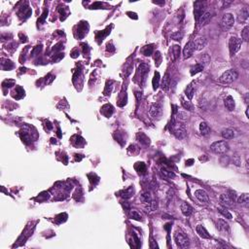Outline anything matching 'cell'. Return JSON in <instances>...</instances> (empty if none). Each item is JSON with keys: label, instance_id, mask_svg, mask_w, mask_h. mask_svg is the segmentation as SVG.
<instances>
[{"label": "cell", "instance_id": "7402d4cb", "mask_svg": "<svg viewBox=\"0 0 249 249\" xmlns=\"http://www.w3.org/2000/svg\"><path fill=\"white\" fill-rule=\"evenodd\" d=\"M204 69V66L203 65V64H200V63H196L194 66H192L191 69H190V73L192 76H194L198 73H199V72H202L203 70Z\"/></svg>", "mask_w": 249, "mask_h": 249}, {"label": "cell", "instance_id": "9a60e30c", "mask_svg": "<svg viewBox=\"0 0 249 249\" xmlns=\"http://www.w3.org/2000/svg\"><path fill=\"white\" fill-rule=\"evenodd\" d=\"M224 105L226 107L229 111H232L236 107V102H235V99L232 98V96L231 95H228L226 98L224 99Z\"/></svg>", "mask_w": 249, "mask_h": 249}, {"label": "cell", "instance_id": "ba28073f", "mask_svg": "<svg viewBox=\"0 0 249 249\" xmlns=\"http://www.w3.org/2000/svg\"><path fill=\"white\" fill-rule=\"evenodd\" d=\"M205 12V2L203 1H196L194 3V15L197 22H199V18Z\"/></svg>", "mask_w": 249, "mask_h": 249}, {"label": "cell", "instance_id": "5bb4252c", "mask_svg": "<svg viewBox=\"0 0 249 249\" xmlns=\"http://www.w3.org/2000/svg\"><path fill=\"white\" fill-rule=\"evenodd\" d=\"M211 17H212V14H211L209 11H205V12L204 13V15L202 16V17L199 18V20L198 22L199 23V26H206L207 23L210 22Z\"/></svg>", "mask_w": 249, "mask_h": 249}, {"label": "cell", "instance_id": "484cf974", "mask_svg": "<svg viewBox=\"0 0 249 249\" xmlns=\"http://www.w3.org/2000/svg\"><path fill=\"white\" fill-rule=\"evenodd\" d=\"M180 55V47L178 45H173L171 47V59L172 60H176Z\"/></svg>", "mask_w": 249, "mask_h": 249}, {"label": "cell", "instance_id": "9c48e42d", "mask_svg": "<svg viewBox=\"0 0 249 249\" xmlns=\"http://www.w3.org/2000/svg\"><path fill=\"white\" fill-rule=\"evenodd\" d=\"M194 52H195L194 43H193V41H189L183 49V59L187 60V59L191 58L193 54H194Z\"/></svg>", "mask_w": 249, "mask_h": 249}, {"label": "cell", "instance_id": "2e32d148", "mask_svg": "<svg viewBox=\"0 0 249 249\" xmlns=\"http://www.w3.org/2000/svg\"><path fill=\"white\" fill-rule=\"evenodd\" d=\"M248 16H249L248 9H247V8H242V9L240 10L239 13H238V16H237V22H240V23L245 22L248 20Z\"/></svg>", "mask_w": 249, "mask_h": 249}, {"label": "cell", "instance_id": "e0dca14e", "mask_svg": "<svg viewBox=\"0 0 249 249\" xmlns=\"http://www.w3.org/2000/svg\"><path fill=\"white\" fill-rule=\"evenodd\" d=\"M180 209H181V212L183 213V215L186 216V217H189V216L193 213V207L187 203H182L181 206H180Z\"/></svg>", "mask_w": 249, "mask_h": 249}, {"label": "cell", "instance_id": "3957f363", "mask_svg": "<svg viewBox=\"0 0 249 249\" xmlns=\"http://www.w3.org/2000/svg\"><path fill=\"white\" fill-rule=\"evenodd\" d=\"M174 242L179 248H187L190 246L189 237L181 232H176L174 234Z\"/></svg>", "mask_w": 249, "mask_h": 249}, {"label": "cell", "instance_id": "f546056e", "mask_svg": "<svg viewBox=\"0 0 249 249\" xmlns=\"http://www.w3.org/2000/svg\"><path fill=\"white\" fill-rule=\"evenodd\" d=\"M181 104L186 110H189V111L194 110V106H193V104L191 103V101L186 100L185 98H181Z\"/></svg>", "mask_w": 249, "mask_h": 249}, {"label": "cell", "instance_id": "83f0119b", "mask_svg": "<svg viewBox=\"0 0 249 249\" xmlns=\"http://www.w3.org/2000/svg\"><path fill=\"white\" fill-rule=\"evenodd\" d=\"M160 172H162V174L164 175V177L167 178V179H172L175 177V173L171 170H166L165 167H162L160 168Z\"/></svg>", "mask_w": 249, "mask_h": 249}, {"label": "cell", "instance_id": "ee69618b", "mask_svg": "<svg viewBox=\"0 0 249 249\" xmlns=\"http://www.w3.org/2000/svg\"><path fill=\"white\" fill-rule=\"evenodd\" d=\"M248 111H249V107H247V109H246V117H247V118H249V115H248Z\"/></svg>", "mask_w": 249, "mask_h": 249}, {"label": "cell", "instance_id": "52a82bcc", "mask_svg": "<svg viewBox=\"0 0 249 249\" xmlns=\"http://www.w3.org/2000/svg\"><path fill=\"white\" fill-rule=\"evenodd\" d=\"M149 114L150 116L155 119V120H160L163 117V107L160 103H153L151 104L149 108Z\"/></svg>", "mask_w": 249, "mask_h": 249}, {"label": "cell", "instance_id": "ab89813d", "mask_svg": "<svg viewBox=\"0 0 249 249\" xmlns=\"http://www.w3.org/2000/svg\"><path fill=\"white\" fill-rule=\"evenodd\" d=\"M227 195L234 200V202H236L237 199V193L235 191H232V190H229V192L227 193Z\"/></svg>", "mask_w": 249, "mask_h": 249}, {"label": "cell", "instance_id": "7a4b0ae2", "mask_svg": "<svg viewBox=\"0 0 249 249\" xmlns=\"http://www.w3.org/2000/svg\"><path fill=\"white\" fill-rule=\"evenodd\" d=\"M242 40L237 37V36H232L229 40V50H230V55H235L239 50L242 49Z\"/></svg>", "mask_w": 249, "mask_h": 249}, {"label": "cell", "instance_id": "5b68a950", "mask_svg": "<svg viewBox=\"0 0 249 249\" xmlns=\"http://www.w3.org/2000/svg\"><path fill=\"white\" fill-rule=\"evenodd\" d=\"M238 77V73L235 70V69H229L227 71H225L224 73L221 75L220 77V82L222 83H232L234 81L237 79Z\"/></svg>", "mask_w": 249, "mask_h": 249}, {"label": "cell", "instance_id": "7bdbcfd3", "mask_svg": "<svg viewBox=\"0 0 249 249\" xmlns=\"http://www.w3.org/2000/svg\"><path fill=\"white\" fill-rule=\"evenodd\" d=\"M244 98H245V102H246V103H248V93H246V94H245Z\"/></svg>", "mask_w": 249, "mask_h": 249}, {"label": "cell", "instance_id": "d4e9b609", "mask_svg": "<svg viewBox=\"0 0 249 249\" xmlns=\"http://www.w3.org/2000/svg\"><path fill=\"white\" fill-rule=\"evenodd\" d=\"M194 93H195V86H194V84H193V83H191L186 88L185 94H186L187 98H189V100H191L193 98V96H194Z\"/></svg>", "mask_w": 249, "mask_h": 249}, {"label": "cell", "instance_id": "4fadbf2b", "mask_svg": "<svg viewBox=\"0 0 249 249\" xmlns=\"http://www.w3.org/2000/svg\"><path fill=\"white\" fill-rule=\"evenodd\" d=\"M196 231H197V234L203 238H205V239H210L211 238V236L209 232H207V230L203 226V225H198L197 228H196Z\"/></svg>", "mask_w": 249, "mask_h": 249}, {"label": "cell", "instance_id": "74e56055", "mask_svg": "<svg viewBox=\"0 0 249 249\" xmlns=\"http://www.w3.org/2000/svg\"><path fill=\"white\" fill-rule=\"evenodd\" d=\"M218 211H219V213H221L224 217H226V218H228V219H232V215L226 209V208H218Z\"/></svg>", "mask_w": 249, "mask_h": 249}, {"label": "cell", "instance_id": "e575fe53", "mask_svg": "<svg viewBox=\"0 0 249 249\" xmlns=\"http://www.w3.org/2000/svg\"><path fill=\"white\" fill-rule=\"evenodd\" d=\"M130 217L132 218V219H133V220H136V221H141L142 219V216L140 215V213L139 212H137L136 210H132L131 212H130Z\"/></svg>", "mask_w": 249, "mask_h": 249}, {"label": "cell", "instance_id": "ffe728a7", "mask_svg": "<svg viewBox=\"0 0 249 249\" xmlns=\"http://www.w3.org/2000/svg\"><path fill=\"white\" fill-rule=\"evenodd\" d=\"M221 135L224 139H232L235 137V132L231 128H224L221 132Z\"/></svg>", "mask_w": 249, "mask_h": 249}, {"label": "cell", "instance_id": "30bf717a", "mask_svg": "<svg viewBox=\"0 0 249 249\" xmlns=\"http://www.w3.org/2000/svg\"><path fill=\"white\" fill-rule=\"evenodd\" d=\"M195 197L198 199L199 202L202 204H208L209 203V197H208L207 193L204 190L199 189L195 192Z\"/></svg>", "mask_w": 249, "mask_h": 249}, {"label": "cell", "instance_id": "44dd1931", "mask_svg": "<svg viewBox=\"0 0 249 249\" xmlns=\"http://www.w3.org/2000/svg\"><path fill=\"white\" fill-rule=\"evenodd\" d=\"M199 132L202 135L205 136L210 133V127L205 122H202L199 124Z\"/></svg>", "mask_w": 249, "mask_h": 249}, {"label": "cell", "instance_id": "d6986e66", "mask_svg": "<svg viewBox=\"0 0 249 249\" xmlns=\"http://www.w3.org/2000/svg\"><path fill=\"white\" fill-rule=\"evenodd\" d=\"M237 203L239 204H242L245 207H247L249 205V195L247 194V193H244V194H242V196L238 197L237 199Z\"/></svg>", "mask_w": 249, "mask_h": 249}, {"label": "cell", "instance_id": "d6a6232c", "mask_svg": "<svg viewBox=\"0 0 249 249\" xmlns=\"http://www.w3.org/2000/svg\"><path fill=\"white\" fill-rule=\"evenodd\" d=\"M154 52V49H153V47H152V45H149V46H146V47H144L143 48V50H142V53L144 55H146V57H150V55L153 54Z\"/></svg>", "mask_w": 249, "mask_h": 249}, {"label": "cell", "instance_id": "277c9868", "mask_svg": "<svg viewBox=\"0 0 249 249\" xmlns=\"http://www.w3.org/2000/svg\"><path fill=\"white\" fill-rule=\"evenodd\" d=\"M210 149L212 152L216 154H225L229 151V145L226 141L221 140V141H216L213 142L210 145Z\"/></svg>", "mask_w": 249, "mask_h": 249}, {"label": "cell", "instance_id": "7c38bea8", "mask_svg": "<svg viewBox=\"0 0 249 249\" xmlns=\"http://www.w3.org/2000/svg\"><path fill=\"white\" fill-rule=\"evenodd\" d=\"M220 204L221 205H223L225 208H229V207H232V205H234V200H232L227 194H223L220 196Z\"/></svg>", "mask_w": 249, "mask_h": 249}, {"label": "cell", "instance_id": "cb8c5ba5", "mask_svg": "<svg viewBox=\"0 0 249 249\" xmlns=\"http://www.w3.org/2000/svg\"><path fill=\"white\" fill-rule=\"evenodd\" d=\"M160 76L158 71H156L154 73L153 80H152V86H153V90L156 91L158 90V88L160 87Z\"/></svg>", "mask_w": 249, "mask_h": 249}, {"label": "cell", "instance_id": "8fae6325", "mask_svg": "<svg viewBox=\"0 0 249 249\" xmlns=\"http://www.w3.org/2000/svg\"><path fill=\"white\" fill-rule=\"evenodd\" d=\"M193 43H194L195 51H200L207 45V39L205 37H198L193 41Z\"/></svg>", "mask_w": 249, "mask_h": 249}, {"label": "cell", "instance_id": "60d3db41", "mask_svg": "<svg viewBox=\"0 0 249 249\" xmlns=\"http://www.w3.org/2000/svg\"><path fill=\"white\" fill-rule=\"evenodd\" d=\"M160 60H162V55H160V52H156V54H155V61L158 62L157 65H160Z\"/></svg>", "mask_w": 249, "mask_h": 249}, {"label": "cell", "instance_id": "4316f807", "mask_svg": "<svg viewBox=\"0 0 249 249\" xmlns=\"http://www.w3.org/2000/svg\"><path fill=\"white\" fill-rule=\"evenodd\" d=\"M170 78L168 73H166L163 79V81H162V88H163L164 91H167L168 89H170Z\"/></svg>", "mask_w": 249, "mask_h": 249}, {"label": "cell", "instance_id": "f35d334b", "mask_svg": "<svg viewBox=\"0 0 249 249\" xmlns=\"http://www.w3.org/2000/svg\"><path fill=\"white\" fill-rule=\"evenodd\" d=\"M170 38L173 40H176V41H180V40L183 38V33L181 31H176L170 35Z\"/></svg>", "mask_w": 249, "mask_h": 249}, {"label": "cell", "instance_id": "603a6c76", "mask_svg": "<svg viewBox=\"0 0 249 249\" xmlns=\"http://www.w3.org/2000/svg\"><path fill=\"white\" fill-rule=\"evenodd\" d=\"M140 200H141L142 203L146 204H151V202H152V200H153V199H152V197H151L150 192H148V191L143 192L142 194L140 195Z\"/></svg>", "mask_w": 249, "mask_h": 249}, {"label": "cell", "instance_id": "6da1fadb", "mask_svg": "<svg viewBox=\"0 0 249 249\" xmlns=\"http://www.w3.org/2000/svg\"><path fill=\"white\" fill-rule=\"evenodd\" d=\"M171 127V130H172V132L174 133V135L176 136L177 138L179 139H183L185 138V136L187 134V132H186V127L183 124H180V123H177L175 122V119L173 118L172 119V123L170 125Z\"/></svg>", "mask_w": 249, "mask_h": 249}, {"label": "cell", "instance_id": "836d02e7", "mask_svg": "<svg viewBox=\"0 0 249 249\" xmlns=\"http://www.w3.org/2000/svg\"><path fill=\"white\" fill-rule=\"evenodd\" d=\"M137 137H138V140H139L142 144H145V145H148V144L150 143L149 138H148L147 136H146L145 134H144V133H142V132H140V133L137 134Z\"/></svg>", "mask_w": 249, "mask_h": 249}, {"label": "cell", "instance_id": "f1b7e54d", "mask_svg": "<svg viewBox=\"0 0 249 249\" xmlns=\"http://www.w3.org/2000/svg\"><path fill=\"white\" fill-rule=\"evenodd\" d=\"M139 73H140V75H141V77L143 79L149 73V66L147 65V64H145V63H141L140 64V65H139Z\"/></svg>", "mask_w": 249, "mask_h": 249}, {"label": "cell", "instance_id": "8992f818", "mask_svg": "<svg viewBox=\"0 0 249 249\" xmlns=\"http://www.w3.org/2000/svg\"><path fill=\"white\" fill-rule=\"evenodd\" d=\"M235 25V18L232 14L231 13H226L223 15L222 20H221V27L223 30H228L232 28Z\"/></svg>", "mask_w": 249, "mask_h": 249}, {"label": "cell", "instance_id": "d590c367", "mask_svg": "<svg viewBox=\"0 0 249 249\" xmlns=\"http://www.w3.org/2000/svg\"><path fill=\"white\" fill-rule=\"evenodd\" d=\"M133 194V189L132 188H128V189H126L125 191L122 192V197L124 199H130Z\"/></svg>", "mask_w": 249, "mask_h": 249}, {"label": "cell", "instance_id": "8d00e7d4", "mask_svg": "<svg viewBox=\"0 0 249 249\" xmlns=\"http://www.w3.org/2000/svg\"><path fill=\"white\" fill-rule=\"evenodd\" d=\"M210 61V58H209V55H208L207 54H204V55H200V61L199 62V63H200V64H203V65L204 66L206 63H208Z\"/></svg>", "mask_w": 249, "mask_h": 249}, {"label": "cell", "instance_id": "1f68e13d", "mask_svg": "<svg viewBox=\"0 0 249 249\" xmlns=\"http://www.w3.org/2000/svg\"><path fill=\"white\" fill-rule=\"evenodd\" d=\"M135 170L138 171V173L144 174L146 172V165L144 163H137V165H135Z\"/></svg>", "mask_w": 249, "mask_h": 249}, {"label": "cell", "instance_id": "b9f144b4", "mask_svg": "<svg viewBox=\"0 0 249 249\" xmlns=\"http://www.w3.org/2000/svg\"><path fill=\"white\" fill-rule=\"evenodd\" d=\"M48 78H49V79H48V81H46V83L47 84H51L52 81L55 79V76L54 75H49V77H48Z\"/></svg>", "mask_w": 249, "mask_h": 249}, {"label": "cell", "instance_id": "ac0fdd59", "mask_svg": "<svg viewBox=\"0 0 249 249\" xmlns=\"http://www.w3.org/2000/svg\"><path fill=\"white\" fill-rule=\"evenodd\" d=\"M217 227L219 229L220 232H224V234H228V232H230V226H229V224L223 220V219H220L218 220V223H217Z\"/></svg>", "mask_w": 249, "mask_h": 249}, {"label": "cell", "instance_id": "4dcf8cb0", "mask_svg": "<svg viewBox=\"0 0 249 249\" xmlns=\"http://www.w3.org/2000/svg\"><path fill=\"white\" fill-rule=\"evenodd\" d=\"M248 39H249V27H248V26H245L242 31V42L243 41L247 42Z\"/></svg>", "mask_w": 249, "mask_h": 249}]
</instances>
